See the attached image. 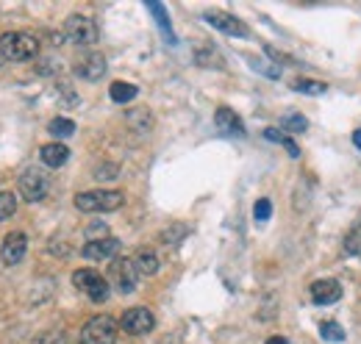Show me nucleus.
Wrapping results in <instances>:
<instances>
[{"label": "nucleus", "instance_id": "f257e3e1", "mask_svg": "<svg viewBox=\"0 0 361 344\" xmlns=\"http://www.w3.org/2000/svg\"><path fill=\"white\" fill-rule=\"evenodd\" d=\"M125 194L114 192V189H95V192H81L76 194V209L87 211V214H106V211H117L122 209Z\"/></svg>", "mask_w": 361, "mask_h": 344}, {"label": "nucleus", "instance_id": "f03ea898", "mask_svg": "<svg viewBox=\"0 0 361 344\" xmlns=\"http://www.w3.org/2000/svg\"><path fill=\"white\" fill-rule=\"evenodd\" d=\"M36 53H39V42L31 34L9 31V34L0 36V56H3L6 61H28Z\"/></svg>", "mask_w": 361, "mask_h": 344}, {"label": "nucleus", "instance_id": "7ed1b4c3", "mask_svg": "<svg viewBox=\"0 0 361 344\" xmlns=\"http://www.w3.org/2000/svg\"><path fill=\"white\" fill-rule=\"evenodd\" d=\"M117 333H120L117 319L100 314V317H92V319L81 328L78 344H117Z\"/></svg>", "mask_w": 361, "mask_h": 344}, {"label": "nucleus", "instance_id": "20e7f679", "mask_svg": "<svg viewBox=\"0 0 361 344\" xmlns=\"http://www.w3.org/2000/svg\"><path fill=\"white\" fill-rule=\"evenodd\" d=\"M109 284H111L120 295L136 292L139 269H136L133 258H114V261H111V266H109Z\"/></svg>", "mask_w": 361, "mask_h": 344}, {"label": "nucleus", "instance_id": "39448f33", "mask_svg": "<svg viewBox=\"0 0 361 344\" xmlns=\"http://www.w3.org/2000/svg\"><path fill=\"white\" fill-rule=\"evenodd\" d=\"M72 286L81 289L92 303H106L109 300V281L103 278V275H98L95 269H78L76 275H72Z\"/></svg>", "mask_w": 361, "mask_h": 344}, {"label": "nucleus", "instance_id": "423d86ee", "mask_svg": "<svg viewBox=\"0 0 361 344\" xmlns=\"http://www.w3.org/2000/svg\"><path fill=\"white\" fill-rule=\"evenodd\" d=\"M64 36L72 42V45H78V47H92L98 42V28L89 17L84 14H72L67 17L64 23Z\"/></svg>", "mask_w": 361, "mask_h": 344}, {"label": "nucleus", "instance_id": "0eeeda50", "mask_svg": "<svg viewBox=\"0 0 361 344\" xmlns=\"http://www.w3.org/2000/svg\"><path fill=\"white\" fill-rule=\"evenodd\" d=\"M156 325V317L151 308H144V306H136V308H128L120 319V328L131 336H142V333H151Z\"/></svg>", "mask_w": 361, "mask_h": 344}, {"label": "nucleus", "instance_id": "6e6552de", "mask_svg": "<svg viewBox=\"0 0 361 344\" xmlns=\"http://www.w3.org/2000/svg\"><path fill=\"white\" fill-rule=\"evenodd\" d=\"M203 20L211 25V28H217V31H223V34H228V36H250V28L239 20V17H234V14H228V12H220V9H208L206 14H203Z\"/></svg>", "mask_w": 361, "mask_h": 344}, {"label": "nucleus", "instance_id": "1a4fd4ad", "mask_svg": "<svg viewBox=\"0 0 361 344\" xmlns=\"http://www.w3.org/2000/svg\"><path fill=\"white\" fill-rule=\"evenodd\" d=\"M47 189H50V181H47V175H45L42 170L31 167V170H25V172L20 175V194H23L28 203L45 200Z\"/></svg>", "mask_w": 361, "mask_h": 344}, {"label": "nucleus", "instance_id": "9d476101", "mask_svg": "<svg viewBox=\"0 0 361 344\" xmlns=\"http://www.w3.org/2000/svg\"><path fill=\"white\" fill-rule=\"evenodd\" d=\"M25 250H28V236L23 231H12L3 236V244H0V261L6 266H14L25 258Z\"/></svg>", "mask_w": 361, "mask_h": 344}, {"label": "nucleus", "instance_id": "9b49d317", "mask_svg": "<svg viewBox=\"0 0 361 344\" xmlns=\"http://www.w3.org/2000/svg\"><path fill=\"white\" fill-rule=\"evenodd\" d=\"M106 56H100V53H89V56H84L78 64H76V76L78 78H84V81H100L103 76H106Z\"/></svg>", "mask_w": 361, "mask_h": 344}, {"label": "nucleus", "instance_id": "f8f14e48", "mask_svg": "<svg viewBox=\"0 0 361 344\" xmlns=\"http://www.w3.org/2000/svg\"><path fill=\"white\" fill-rule=\"evenodd\" d=\"M84 258H89V261H114L117 258V253H120V239H114V236H109V239H98V242H87L84 244Z\"/></svg>", "mask_w": 361, "mask_h": 344}, {"label": "nucleus", "instance_id": "ddd939ff", "mask_svg": "<svg viewBox=\"0 0 361 344\" xmlns=\"http://www.w3.org/2000/svg\"><path fill=\"white\" fill-rule=\"evenodd\" d=\"M339 297H342V286H339V281L325 278V281L311 284V300H314L317 306H331V303H336Z\"/></svg>", "mask_w": 361, "mask_h": 344}, {"label": "nucleus", "instance_id": "4468645a", "mask_svg": "<svg viewBox=\"0 0 361 344\" xmlns=\"http://www.w3.org/2000/svg\"><path fill=\"white\" fill-rule=\"evenodd\" d=\"M214 125L220 128L223 133H228V136H245V125H242V119L237 117V111H231V108H226V106L217 108V114H214Z\"/></svg>", "mask_w": 361, "mask_h": 344}, {"label": "nucleus", "instance_id": "2eb2a0df", "mask_svg": "<svg viewBox=\"0 0 361 344\" xmlns=\"http://www.w3.org/2000/svg\"><path fill=\"white\" fill-rule=\"evenodd\" d=\"M39 159H42L45 167H53V170H56V167H64V164H67L69 150H67V145H61V142H47V145H42Z\"/></svg>", "mask_w": 361, "mask_h": 344}, {"label": "nucleus", "instance_id": "dca6fc26", "mask_svg": "<svg viewBox=\"0 0 361 344\" xmlns=\"http://www.w3.org/2000/svg\"><path fill=\"white\" fill-rule=\"evenodd\" d=\"M148 12L156 17V23H159L162 34L167 36V42L175 45V34H173V25H170V17H167V9H164L162 3H153V0H151V3H148Z\"/></svg>", "mask_w": 361, "mask_h": 344}, {"label": "nucleus", "instance_id": "f3484780", "mask_svg": "<svg viewBox=\"0 0 361 344\" xmlns=\"http://www.w3.org/2000/svg\"><path fill=\"white\" fill-rule=\"evenodd\" d=\"M133 264H136L139 275H156V272H159V258H156V253H151V250H139L136 258H133Z\"/></svg>", "mask_w": 361, "mask_h": 344}, {"label": "nucleus", "instance_id": "a211bd4d", "mask_svg": "<svg viewBox=\"0 0 361 344\" xmlns=\"http://www.w3.org/2000/svg\"><path fill=\"white\" fill-rule=\"evenodd\" d=\"M109 95H111V100H114V103H128V100H133V98L139 95V89H136L133 84L114 81V84H111V89H109Z\"/></svg>", "mask_w": 361, "mask_h": 344}, {"label": "nucleus", "instance_id": "6ab92c4d", "mask_svg": "<svg viewBox=\"0 0 361 344\" xmlns=\"http://www.w3.org/2000/svg\"><path fill=\"white\" fill-rule=\"evenodd\" d=\"M128 125H133L139 133H148L151 125H153L151 111H148V108H133V111H128Z\"/></svg>", "mask_w": 361, "mask_h": 344}, {"label": "nucleus", "instance_id": "aec40b11", "mask_svg": "<svg viewBox=\"0 0 361 344\" xmlns=\"http://www.w3.org/2000/svg\"><path fill=\"white\" fill-rule=\"evenodd\" d=\"M47 128H50V133L56 136V139H67V136L76 133V122L67 119V117H56V119H50Z\"/></svg>", "mask_w": 361, "mask_h": 344}, {"label": "nucleus", "instance_id": "412c9836", "mask_svg": "<svg viewBox=\"0 0 361 344\" xmlns=\"http://www.w3.org/2000/svg\"><path fill=\"white\" fill-rule=\"evenodd\" d=\"M344 253L347 255H358L361 258V222L344 236Z\"/></svg>", "mask_w": 361, "mask_h": 344}, {"label": "nucleus", "instance_id": "4be33fe9", "mask_svg": "<svg viewBox=\"0 0 361 344\" xmlns=\"http://www.w3.org/2000/svg\"><path fill=\"white\" fill-rule=\"evenodd\" d=\"M17 211V197L12 192H0V222L9 220Z\"/></svg>", "mask_w": 361, "mask_h": 344}, {"label": "nucleus", "instance_id": "5701e85b", "mask_svg": "<svg viewBox=\"0 0 361 344\" xmlns=\"http://www.w3.org/2000/svg\"><path fill=\"white\" fill-rule=\"evenodd\" d=\"M292 87H295L298 92H303V95H322V92H328L325 84H320V81H309V78H298Z\"/></svg>", "mask_w": 361, "mask_h": 344}, {"label": "nucleus", "instance_id": "b1692460", "mask_svg": "<svg viewBox=\"0 0 361 344\" xmlns=\"http://www.w3.org/2000/svg\"><path fill=\"white\" fill-rule=\"evenodd\" d=\"M320 333H322L325 341H344V330H342L339 322H322Z\"/></svg>", "mask_w": 361, "mask_h": 344}, {"label": "nucleus", "instance_id": "393cba45", "mask_svg": "<svg viewBox=\"0 0 361 344\" xmlns=\"http://www.w3.org/2000/svg\"><path fill=\"white\" fill-rule=\"evenodd\" d=\"M286 130H292V133H303L306 128H309V122H306V117H300V114H289V117H283V122H281Z\"/></svg>", "mask_w": 361, "mask_h": 344}, {"label": "nucleus", "instance_id": "a878e982", "mask_svg": "<svg viewBox=\"0 0 361 344\" xmlns=\"http://www.w3.org/2000/svg\"><path fill=\"white\" fill-rule=\"evenodd\" d=\"M270 214H272V203H270L267 197H261V200L253 205V217H256V222H267Z\"/></svg>", "mask_w": 361, "mask_h": 344}, {"label": "nucleus", "instance_id": "bb28decb", "mask_svg": "<svg viewBox=\"0 0 361 344\" xmlns=\"http://www.w3.org/2000/svg\"><path fill=\"white\" fill-rule=\"evenodd\" d=\"M186 233H189V231H186V225H173L170 231H164V233H162V239H164L167 244H178Z\"/></svg>", "mask_w": 361, "mask_h": 344}, {"label": "nucleus", "instance_id": "cd10ccee", "mask_svg": "<svg viewBox=\"0 0 361 344\" xmlns=\"http://www.w3.org/2000/svg\"><path fill=\"white\" fill-rule=\"evenodd\" d=\"M98 239H109V228L103 222L87 228V242H98Z\"/></svg>", "mask_w": 361, "mask_h": 344}, {"label": "nucleus", "instance_id": "c85d7f7f", "mask_svg": "<svg viewBox=\"0 0 361 344\" xmlns=\"http://www.w3.org/2000/svg\"><path fill=\"white\" fill-rule=\"evenodd\" d=\"M34 344H67V336L64 333H42L34 339Z\"/></svg>", "mask_w": 361, "mask_h": 344}, {"label": "nucleus", "instance_id": "c756f323", "mask_svg": "<svg viewBox=\"0 0 361 344\" xmlns=\"http://www.w3.org/2000/svg\"><path fill=\"white\" fill-rule=\"evenodd\" d=\"M197 61L203 67H208V61H211V64H217V70H223V58L217 56V53H211V50H208V56H206V50H197Z\"/></svg>", "mask_w": 361, "mask_h": 344}, {"label": "nucleus", "instance_id": "7c9ffc66", "mask_svg": "<svg viewBox=\"0 0 361 344\" xmlns=\"http://www.w3.org/2000/svg\"><path fill=\"white\" fill-rule=\"evenodd\" d=\"M281 145H283V148L289 150V156H292V159H298V156H300V150H298V145H295L292 139H289V136H283V142H281Z\"/></svg>", "mask_w": 361, "mask_h": 344}, {"label": "nucleus", "instance_id": "2f4dec72", "mask_svg": "<svg viewBox=\"0 0 361 344\" xmlns=\"http://www.w3.org/2000/svg\"><path fill=\"white\" fill-rule=\"evenodd\" d=\"M264 136H267L270 142H283V133H281L278 128H267V130H264Z\"/></svg>", "mask_w": 361, "mask_h": 344}, {"label": "nucleus", "instance_id": "473e14b6", "mask_svg": "<svg viewBox=\"0 0 361 344\" xmlns=\"http://www.w3.org/2000/svg\"><path fill=\"white\" fill-rule=\"evenodd\" d=\"M264 344H289V339H283V336H272V339H267Z\"/></svg>", "mask_w": 361, "mask_h": 344}, {"label": "nucleus", "instance_id": "72a5a7b5", "mask_svg": "<svg viewBox=\"0 0 361 344\" xmlns=\"http://www.w3.org/2000/svg\"><path fill=\"white\" fill-rule=\"evenodd\" d=\"M353 145L361 150V128H358V130H353Z\"/></svg>", "mask_w": 361, "mask_h": 344}]
</instances>
